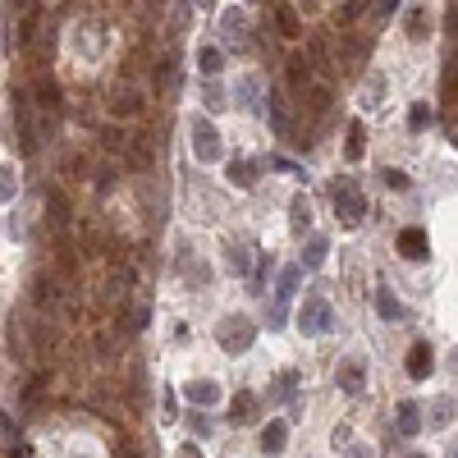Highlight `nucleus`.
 I'll return each mask as SVG.
<instances>
[{"mask_svg": "<svg viewBox=\"0 0 458 458\" xmlns=\"http://www.w3.org/2000/svg\"><path fill=\"white\" fill-rule=\"evenodd\" d=\"M252 335H257V330H252V321L239 317V312L220 321V349H229V353H243V349L252 344Z\"/></svg>", "mask_w": 458, "mask_h": 458, "instance_id": "1", "label": "nucleus"}, {"mask_svg": "<svg viewBox=\"0 0 458 458\" xmlns=\"http://www.w3.org/2000/svg\"><path fill=\"white\" fill-rule=\"evenodd\" d=\"M335 207H339V216H344V225H358V220H362L367 202H362V193H358L353 179H339V184H335Z\"/></svg>", "mask_w": 458, "mask_h": 458, "instance_id": "2", "label": "nucleus"}, {"mask_svg": "<svg viewBox=\"0 0 458 458\" xmlns=\"http://www.w3.org/2000/svg\"><path fill=\"white\" fill-rule=\"evenodd\" d=\"M298 326H303L307 335H326L330 330V303L326 298H307L303 312H298Z\"/></svg>", "mask_w": 458, "mask_h": 458, "instance_id": "3", "label": "nucleus"}, {"mask_svg": "<svg viewBox=\"0 0 458 458\" xmlns=\"http://www.w3.org/2000/svg\"><path fill=\"white\" fill-rule=\"evenodd\" d=\"M399 257L404 262H426V229H404L399 234Z\"/></svg>", "mask_w": 458, "mask_h": 458, "instance_id": "4", "label": "nucleus"}, {"mask_svg": "<svg viewBox=\"0 0 458 458\" xmlns=\"http://www.w3.org/2000/svg\"><path fill=\"white\" fill-rule=\"evenodd\" d=\"M193 138H197V156H202V161H216V156H220L216 129H211L207 120H193Z\"/></svg>", "mask_w": 458, "mask_h": 458, "instance_id": "5", "label": "nucleus"}, {"mask_svg": "<svg viewBox=\"0 0 458 458\" xmlns=\"http://www.w3.org/2000/svg\"><path fill=\"white\" fill-rule=\"evenodd\" d=\"M138 110H142V97H138V92H133V88H115V97H110V115H115V120H129V115H138Z\"/></svg>", "mask_w": 458, "mask_h": 458, "instance_id": "6", "label": "nucleus"}, {"mask_svg": "<svg viewBox=\"0 0 458 458\" xmlns=\"http://www.w3.org/2000/svg\"><path fill=\"white\" fill-rule=\"evenodd\" d=\"M55 298H60V294H55V280H51V275H37V280H33V303H37V312H51Z\"/></svg>", "mask_w": 458, "mask_h": 458, "instance_id": "7", "label": "nucleus"}, {"mask_svg": "<svg viewBox=\"0 0 458 458\" xmlns=\"http://www.w3.org/2000/svg\"><path fill=\"white\" fill-rule=\"evenodd\" d=\"M220 33H225V37H234V42H243V37H248V19H243V10H239V5L220 14Z\"/></svg>", "mask_w": 458, "mask_h": 458, "instance_id": "8", "label": "nucleus"}, {"mask_svg": "<svg viewBox=\"0 0 458 458\" xmlns=\"http://www.w3.org/2000/svg\"><path fill=\"white\" fill-rule=\"evenodd\" d=\"M376 307H381V317H385V321H399V317H404V307H399V298L390 294V284H385V280L376 284Z\"/></svg>", "mask_w": 458, "mask_h": 458, "instance_id": "9", "label": "nucleus"}, {"mask_svg": "<svg viewBox=\"0 0 458 458\" xmlns=\"http://www.w3.org/2000/svg\"><path fill=\"white\" fill-rule=\"evenodd\" d=\"M385 88H390V83H385V74L367 78V88H362V106H367V110H381V106H385Z\"/></svg>", "mask_w": 458, "mask_h": 458, "instance_id": "10", "label": "nucleus"}, {"mask_svg": "<svg viewBox=\"0 0 458 458\" xmlns=\"http://www.w3.org/2000/svg\"><path fill=\"white\" fill-rule=\"evenodd\" d=\"M188 399H193L197 408H211L220 399V385L216 381H197V385H188Z\"/></svg>", "mask_w": 458, "mask_h": 458, "instance_id": "11", "label": "nucleus"}, {"mask_svg": "<svg viewBox=\"0 0 458 458\" xmlns=\"http://www.w3.org/2000/svg\"><path fill=\"white\" fill-rule=\"evenodd\" d=\"M431 371V344H413L408 349V376H426Z\"/></svg>", "mask_w": 458, "mask_h": 458, "instance_id": "12", "label": "nucleus"}, {"mask_svg": "<svg viewBox=\"0 0 458 458\" xmlns=\"http://www.w3.org/2000/svg\"><path fill=\"white\" fill-rule=\"evenodd\" d=\"M422 431V413L417 404H399V436H417Z\"/></svg>", "mask_w": 458, "mask_h": 458, "instance_id": "13", "label": "nucleus"}, {"mask_svg": "<svg viewBox=\"0 0 458 458\" xmlns=\"http://www.w3.org/2000/svg\"><path fill=\"white\" fill-rule=\"evenodd\" d=\"M339 385H344V394H362L367 376H362V367H358V362H349V367L339 371Z\"/></svg>", "mask_w": 458, "mask_h": 458, "instance_id": "14", "label": "nucleus"}, {"mask_svg": "<svg viewBox=\"0 0 458 458\" xmlns=\"http://www.w3.org/2000/svg\"><path fill=\"white\" fill-rule=\"evenodd\" d=\"M46 207H51V220H55V225H65V220H69V202H65V193H60V188H46Z\"/></svg>", "mask_w": 458, "mask_h": 458, "instance_id": "15", "label": "nucleus"}, {"mask_svg": "<svg viewBox=\"0 0 458 458\" xmlns=\"http://www.w3.org/2000/svg\"><path fill=\"white\" fill-rule=\"evenodd\" d=\"M197 65H202V74H220V69H225V55H220L216 46H202V55H197Z\"/></svg>", "mask_w": 458, "mask_h": 458, "instance_id": "16", "label": "nucleus"}, {"mask_svg": "<svg viewBox=\"0 0 458 458\" xmlns=\"http://www.w3.org/2000/svg\"><path fill=\"white\" fill-rule=\"evenodd\" d=\"M229 184H234V188H252V161H234V165H229Z\"/></svg>", "mask_w": 458, "mask_h": 458, "instance_id": "17", "label": "nucleus"}, {"mask_svg": "<svg viewBox=\"0 0 458 458\" xmlns=\"http://www.w3.org/2000/svg\"><path fill=\"white\" fill-rule=\"evenodd\" d=\"M14 193H19V170L14 165H0V202L14 197Z\"/></svg>", "mask_w": 458, "mask_h": 458, "instance_id": "18", "label": "nucleus"}, {"mask_svg": "<svg viewBox=\"0 0 458 458\" xmlns=\"http://www.w3.org/2000/svg\"><path fill=\"white\" fill-rule=\"evenodd\" d=\"M262 449H271V454H275V449H284V422H271L262 431Z\"/></svg>", "mask_w": 458, "mask_h": 458, "instance_id": "19", "label": "nucleus"}, {"mask_svg": "<svg viewBox=\"0 0 458 458\" xmlns=\"http://www.w3.org/2000/svg\"><path fill=\"white\" fill-rule=\"evenodd\" d=\"M289 211H294V229H303L307 220H312V202H307V197H294V207H289Z\"/></svg>", "mask_w": 458, "mask_h": 458, "instance_id": "20", "label": "nucleus"}, {"mask_svg": "<svg viewBox=\"0 0 458 458\" xmlns=\"http://www.w3.org/2000/svg\"><path fill=\"white\" fill-rule=\"evenodd\" d=\"M408 37H426V14L422 10H408Z\"/></svg>", "mask_w": 458, "mask_h": 458, "instance_id": "21", "label": "nucleus"}, {"mask_svg": "<svg viewBox=\"0 0 458 458\" xmlns=\"http://www.w3.org/2000/svg\"><path fill=\"white\" fill-rule=\"evenodd\" d=\"M326 262V239H312L307 243V266H321Z\"/></svg>", "mask_w": 458, "mask_h": 458, "instance_id": "22", "label": "nucleus"}, {"mask_svg": "<svg viewBox=\"0 0 458 458\" xmlns=\"http://www.w3.org/2000/svg\"><path fill=\"white\" fill-rule=\"evenodd\" d=\"M294 289H298V266H289V271L280 275V298H289Z\"/></svg>", "mask_w": 458, "mask_h": 458, "instance_id": "23", "label": "nucleus"}, {"mask_svg": "<svg viewBox=\"0 0 458 458\" xmlns=\"http://www.w3.org/2000/svg\"><path fill=\"white\" fill-rule=\"evenodd\" d=\"M289 78H294V88H298V83H307V60H303V55L289 60Z\"/></svg>", "mask_w": 458, "mask_h": 458, "instance_id": "24", "label": "nucleus"}, {"mask_svg": "<svg viewBox=\"0 0 458 458\" xmlns=\"http://www.w3.org/2000/svg\"><path fill=\"white\" fill-rule=\"evenodd\" d=\"M280 33H284V37H294V33H298V19H294V10H280Z\"/></svg>", "mask_w": 458, "mask_h": 458, "instance_id": "25", "label": "nucleus"}, {"mask_svg": "<svg viewBox=\"0 0 458 458\" xmlns=\"http://www.w3.org/2000/svg\"><path fill=\"white\" fill-rule=\"evenodd\" d=\"M229 262H234V271L243 275V271H248V252H243L239 243H234V248H229Z\"/></svg>", "mask_w": 458, "mask_h": 458, "instance_id": "26", "label": "nucleus"}, {"mask_svg": "<svg viewBox=\"0 0 458 458\" xmlns=\"http://www.w3.org/2000/svg\"><path fill=\"white\" fill-rule=\"evenodd\" d=\"M349 156H362V124L349 129Z\"/></svg>", "mask_w": 458, "mask_h": 458, "instance_id": "27", "label": "nucleus"}, {"mask_svg": "<svg viewBox=\"0 0 458 458\" xmlns=\"http://www.w3.org/2000/svg\"><path fill=\"white\" fill-rule=\"evenodd\" d=\"M385 184H390V188H399V193H404V188H408V179H404V170H385Z\"/></svg>", "mask_w": 458, "mask_h": 458, "instance_id": "28", "label": "nucleus"}, {"mask_svg": "<svg viewBox=\"0 0 458 458\" xmlns=\"http://www.w3.org/2000/svg\"><path fill=\"white\" fill-rule=\"evenodd\" d=\"M408 124H413V129H422V124H426V106H413V110H408Z\"/></svg>", "mask_w": 458, "mask_h": 458, "instance_id": "29", "label": "nucleus"}, {"mask_svg": "<svg viewBox=\"0 0 458 458\" xmlns=\"http://www.w3.org/2000/svg\"><path fill=\"white\" fill-rule=\"evenodd\" d=\"M234 417H252V399H248V394H243L239 404H234Z\"/></svg>", "mask_w": 458, "mask_h": 458, "instance_id": "30", "label": "nucleus"}, {"mask_svg": "<svg viewBox=\"0 0 458 458\" xmlns=\"http://www.w3.org/2000/svg\"><path fill=\"white\" fill-rule=\"evenodd\" d=\"M179 458H202V449H193V445H184V449H179Z\"/></svg>", "mask_w": 458, "mask_h": 458, "instance_id": "31", "label": "nucleus"}, {"mask_svg": "<svg viewBox=\"0 0 458 458\" xmlns=\"http://www.w3.org/2000/svg\"><path fill=\"white\" fill-rule=\"evenodd\" d=\"M353 458H367V454H362V449H358V454H353Z\"/></svg>", "mask_w": 458, "mask_h": 458, "instance_id": "32", "label": "nucleus"}, {"mask_svg": "<svg viewBox=\"0 0 458 458\" xmlns=\"http://www.w3.org/2000/svg\"><path fill=\"white\" fill-rule=\"evenodd\" d=\"M408 458H426V454H408Z\"/></svg>", "mask_w": 458, "mask_h": 458, "instance_id": "33", "label": "nucleus"}]
</instances>
